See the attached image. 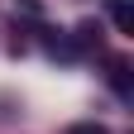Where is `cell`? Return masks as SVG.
Returning <instances> with one entry per match:
<instances>
[{
	"mask_svg": "<svg viewBox=\"0 0 134 134\" xmlns=\"http://www.w3.org/2000/svg\"><path fill=\"white\" fill-rule=\"evenodd\" d=\"M110 19H115L120 34H134V5L129 0H110Z\"/></svg>",
	"mask_w": 134,
	"mask_h": 134,
	"instance_id": "cell-1",
	"label": "cell"
},
{
	"mask_svg": "<svg viewBox=\"0 0 134 134\" xmlns=\"http://www.w3.org/2000/svg\"><path fill=\"white\" fill-rule=\"evenodd\" d=\"M110 72H115V77H110V81H115V91H120V96H129V77H125V62H115Z\"/></svg>",
	"mask_w": 134,
	"mask_h": 134,
	"instance_id": "cell-2",
	"label": "cell"
},
{
	"mask_svg": "<svg viewBox=\"0 0 134 134\" xmlns=\"http://www.w3.org/2000/svg\"><path fill=\"white\" fill-rule=\"evenodd\" d=\"M67 134H110V129H105V125H96V120H86V125H72Z\"/></svg>",
	"mask_w": 134,
	"mask_h": 134,
	"instance_id": "cell-3",
	"label": "cell"
}]
</instances>
